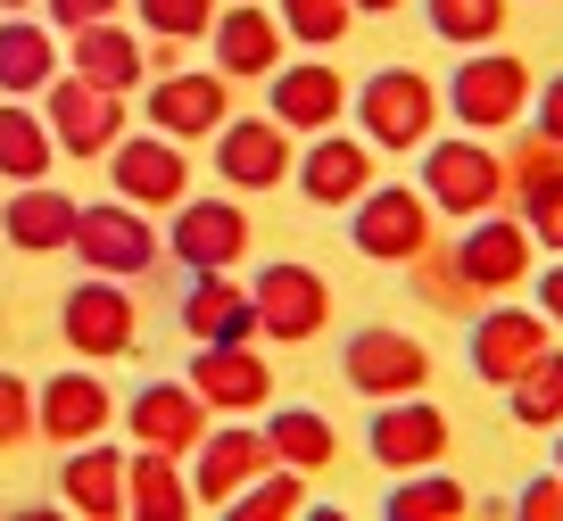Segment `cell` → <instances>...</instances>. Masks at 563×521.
Returning <instances> with one entry per match:
<instances>
[{"instance_id": "obj_20", "label": "cell", "mask_w": 563, "mask_h": 521, "mask_svg": "<svg viewBox=\"0 0 563 521\" xmlns=\"http://www.w3.org/2000/svg\"><path fill=\"white\" fill-rule=\"evenodd\" d=\"M290 182H299L316 208H356V199L373 191V141H340V124H332V133L307 141V157L290 166Z\"/></svg>"}, {"instance_id": "obj_27", "label": "cell", "mask_w": 563, "mask_h": 521, "mask_svg": "<svg viewBox=\"0 0 563 521\" xmlns=\"http://www.w3.org/2000/svg\"><path fill=\"white\" fill-rule=\"evenodd\" d=\"M58 497H67V513H84V521H117V513H124V455H117V447H100V439L67 447Z\"/></svg>"}, {"instance_id": "obj_43", "label": "cell", "mask_w": 563, "mask_h": 521, "mask_svg": "<svg viewBox=\"0 0 563 521\" xmlns=\"http://www.w3.org/2000/svg\"><path fill=\"white\" fill-rule=\"evenodd\" d=\"M530 117H539V141H555V149H563V75H547V84H539Z\"/></svg>"}, {"instance_id": "obj_6", "label": "cell", "mask_w": 563, "mask_h": 521, "mask_svg": "<svg viewBox=\"0 0 563 521\" xmlns=\"http://www.w3.org/2000/svg\"><path fill=\"white\" fill-rule=\"evenodd\" d=\"M58 331H67L75 356L100 365V356H124V347L141 340V307H133V290H124L117 274H91V281H75V290H67Z\"/></svg>"}, {"instance_id": "obj_21", "label": "cell", "mask_w": 563, "mask_h": 521, "mask_svg": "<svg viewBox=\"0 0 563 521\" xmlns=\"http://www.w3.org/2000/svg\"><path fill=\"white\" fill-rule=\"evenodd\" d=\"M34 422L51 447H84V439H100L117 422V398L100 389V373H58V381L34 389Z\"/></svg>"}, {"instance_id": "obj_37", "label": "cell", "mask_w": 563, "mask_h": 521, "mask_svg": "<svg viewBox=\"0 0 563 521\" xmlns=\"http://www.w3.org/2000/svg\"><path fill=\"white\" fill-rule=\"evenodd\" d=\"M514 199H522V232H530L539 248H555V257H563V166L514 182Z\"/></svg>"}, {"instance_id": "obj_18", "label": "cell", "mask_w": 563, "mask_h": 521, "mask_svg": "<svg viewBox=\"0 0 563 521\" xmlns=\"http://www.w3.org/2000/svg\"><path fill=\"white\" fill-rule=\"evenodd\" d=\"M191 389L208 414H257V406H274V365L249 340H224L191 356Z\"/></svg>"}, {"instance_id": "obj_17", "label": "cell", "mask_w": 563, "mask_h": 521, "mask_svg": "<svg viewBox=\"0 0 563 521\" xmlns=\"http://www.w3.org/2000/svg\"><path fill=\"white\" fill-rule=\"evenodd\" d=\"M448 257H456V274L473 281L481 298H506L514 281H530V232L514 224V215H473V224H464V241L448 248Z\"/></svg>"}, {"instance_id": "obj_9", "label": "cell", "mask_w": 563, "mask_h": 521, "mask_svg": "<svg viewBox=\"0 0 563 521\" xmlns=\"http://www.w3.org/2000/svg\"><path fill=\"white\" fill-rule=\"evenodd\" d=\"M108 182H117L124 208H183L191 199V157H183V141L141 133L108 149Z\"/></svg>"}, {"instance_id": "obj_15", "label": "cell", "mask_w": 563, "mask_h": 521, "mask_svg": "<svg viewBox=\"0 0 563 521\" xmlns=\"http://www.w3.org/2000/svg\"><path fill=\"white\" fill-rule=\"evenodd\" d=\"M191 455H199V472H191V505H199V513H224V505L241 497V488L257 480L265 464H274L265 431H249V422H224V431H208Z\"/></svg>"}, {"instance_id": "obj_36", "label": "cell", "mask_w": 563, "mask_h": 521, "mask_svg": "<svg viewBox=\"0 0 563 521\" xmlns=\"http://www.w3.org/2000/svg\"><path fill=\"white\" fill-rule=\"evenodd\" d=\"M356 25L349 0H282V34L307 42V51H340V34Z\"/></svg>"}, {"instance_id": "obj_35", "label": "cell", "mask_w": 563, "mask_h": 521, "mask_svg": "<svg viewBox=\"0 0 563 521\" xmlns=\"http://www.w3.org/2000/svg\"><path fill=\"white\" fill-rule=\"evenodd\" d=\"M431 9V34L440 42H456V51H489L497 34H506V0H422Z\"/></svg>"}, {"instance_id": "obj_11", "label": "cell", "mask_w": 563, "mask_h": 521, "mask_svg": "<svg viewBox=\"0 0 563 521\" xmlns=\"http://www.w3.org/2000/svg\"><path fill=\"white\" fill-rule=\"evenodd\" d=\"M166 257H175L183 274H232V265L249 257V208H232V199H199V208H175Z\"/></svg>"}, {"instance_id": "obj_22", "label": "cell", "mask_w": 563, "mask_h": 521, "mask_svg": "<svg viewBox=\"0 0 563 521\" xmlns=\"http://www.w3.org/2000/svg\"><path fill=\"white\" fill-rule=\"evenodd\" d=\"M133 447H166V455H191L199 439H208V406H199L191 381H150L133 406Z\"/></svg>"}, {"instance_id": "obj_1", "label": "cell", "mask_w": 563, "mask_h": 521, "mask_svg": "<svg viewBox=\"0 0 563 521\" xmlns=\"http://www.w3.org/2000/svg\"><path fill=\"white\" fill-rule=\"evenodd\" d=\"M349 241H356V257H373V265H415L422 248L440 241V208L422 191H406V182H373L349 208Z\"/></svg>"}, {"instance_id": "obj_19", "label": "cell", "mask_w": 563, "mask_h": 521, "mask_svg": "<svg viewBox=\"0 0 563 521\" xmlns=\"http://www.w3.org/2000/svg\"><path fill=\"white\" fill-rule=\"evenodd\" d=\"M265 117H274L282 133H332V124L349 117V84H340L323 58L282 67V75H265Z\"/></svg>"}, {"instance_id": "obj_3", "label": "cell", "mask_w": 563, "mask_h": 521, "mask_svg": "<svg viewBox=\"0 0 563 521\" xmlns=\"http://www.w3.org/2000/svg\"><path fill=\"white\" fill-rule=\"evenodd\" d=\"M356 124H365L373 149H422L431 124H440V84L415 75V67L365 75V91H356Z\"/></svg>"}, {"instance_id": "obj_4", "label": "cell", "mask_w": 563, "mask_h": 521, "mask_svg": "<svg viewBox=\"0 0 563 521\" xmlns=\"http://www.w3.org/2000/svg\"><path fill=\"white\" fill-rule=\"evenodd\" d=\"M440 108L464 124V133H506L514 117L530 108V67L506 51H464L456 84L440 91Z\"/></svg>"}, {"instance_id": "obj_34", "label": "cell", "mask_w": 563, "mask_h": 521, "mask_svg": "<svg viewBox=\"0 0 563 521\" xmlns=\"http://www.w3.org/2000/svg\"><path fill=\"white\" fill-rule=\"evenodd\" d=\"M464 505H473V497H464V480H448V472L422 464L415 480H398V488L382 497V513H389V521H456Z\"/></svg>"}, {"instance_id": "obj_39", "label": "cell", "mask_w": 563, "mask_h": 521, "mask_svg": "<svg viewBox=\"0 0 563 521\" xmlns=\"http://www.w3.org/2000/svg\"><path fill=\"white\" fill-rule=\"evenodd\" d=\"M133 9L158 42H199L216 25V0H133Z\"/></svg>"}, {"instance_id": "obj_14", "label": "cell", "mask_w": 563, "mask_h": 521, "mask_svg": "<svg viewBox=\"0 0 563 521\" xmlns=\"http://www.w3.org/2000/svg\"><path fill=\"white\" fill-rule=\"evenodd\" d=\"M232 117V75H158L150 84V133L166 141H216Z\"/></svg>"}, {"instance_id": "obj_10", "label": "cell", "mask_w": 563, "mask_h": 521, "mask_svg": "<svg viewBox=\"0 0 563 521\" xmlns=\"http://www.w3.org/2000/svg\"><path fill=\"white\" fill-rule=\"evenodd\" d=\"M448 439H456V431H448L440 406H422V389H415V398H382V406H373V422H365V447H373V464H382V472L440 464Z\"/></svg>"}, {"instance_id": "obj_2", "label": "cell", "mask_w": 563, "mask_h": 521, "mask_svg": "<svg viewBox=\"0 0 563 521\" xmlns=\"http://www.w3.org/2000/svg\"><path fill=\"white\" fill-rule=\"evenodd\" d=\"M422 199L440 215H489L506 208V157L489 149V141H422Z\"/></svg>"}, {"instance_id": "obj_13", "label": "cell", "mask_w": 563, "mask_h": 521, "mask_svg": "<svg viewBox=\"0 0 563 521\" xmlns=\"http://www.w3.org/2000/svg\"><path fill=\"white\" fill-rule=\"evenodd\" d=\"M75 257L91 274H150L166 257V241L141 224V208L117 199V208H75Z\"/></svg>"}, {"instance_id": "obj_8", "label": "cell", "mask_w": 563, "mask_h": 521, "mask_svg": "<svg viewBox=\"0 0 563 521\" xmlns=\"http://www.w3.org/2000/svg\"><path fill=\"white\" fill-rule=\"evenodd\" d=\"M249 298H257V331L282 340V347L323 340V323H332V290H323L316 265H265V274L249 281Z\"/></svg>"}, {"instance_id": "obj_12", "label": "cell", "mask_w": 563, "mask_h": 521, "mask_svg": "<svg viewBox=\"0 0 563 521\" xmlns=\"http://www.w3.org/2000/svg\"><path fill=\"white\" fill-rule=\"evenodd\" d=\"M547 331H555V323H547L539 307H481L473 314V373L489 389H506L514 373H530L547 347H555Z\"/></svg>"}, {"instance_id": "obj_41", "label": "cell", "mask_w": 563, "mask_h": 521, "mask_svg": "<svg viewBox=\"0 0 563 521\" xmlns=\"http://www.w3.org/2000/svg\"><path fill=\"white\" fill-rule=\"evenodd\" d=\"M514 513L522 521H563V472H539V480L514 497Z\"/></svg>"}, {"instance_id": "obj_7", "label": "cell", "mask_w": 563, "mask_h": 521, "mask_svg": "<svg viewBox=\"0 0 563 521\" xmlns=\"http://www.w3.org/2000/svg\"><path fill=\"white\" fill-rule=\"evenodd\" d=\"M42 124H51V141L67 157H108L124 141V91H100L84 84V75H51V91H42Z\"/></svg>"}, {"instance_id": "obj_45", "label": "cell", "mask_w": 563, "mask_h": 521, "mask_svg": "<svg viewBox=\"0 0 563 521\" xmlns=\"http://www.w3.org/2000/svg\"><path fill=\"white\" fill-rule=\"evenodd\" d=\"M356 18H389V9H406V0H349Z\"/></svg>"}, {"instance_id": "obj_44", "label": "cell", "mask_w": 563, "mask_h": 521, "mask_svg": "<svg viewBox=\"0 0 563 521\" xmlns=\"http://www.w3.org/2000/svg\"><path fill=\"white\" fill-rule=\"evenodd\" d=\"M530 290H539V314H547V323L563 331V257L547 265V274H530Z\"/></svg>"}, {"instance_id": "obj_42", "label": "cell", "mask_w": 563, "mask_h": 521, "mask_svg": "<svg viewBox=\"0 0 563 521\" xmlns=\"http://www.w3.org/2000/svg\"><path fill=\"white\" fill-rule=\"evenodd\" d=\"M124 0H51V25H67V34H84V25H108Z\"/></svg>"}, {"instance_id": "obj_29", "label": "cell", "mask_w": 563, "mask_h": 521, "mask_svg": "<svg viewBox=\"0 0 563 521\" xmlns=\"http://www.w3.org/2000/svg\"><path fill=\"white\" fill-rule=\"evenodd\" d=\"M265 447H274V464H290V472H332L340 464V431L316 414V406H274V414H265Z\"/></svg>"}, {"instance_id": "obj_5", "label": "cell", "mask_w": 563, "mask_h": 521, "mask_svg": "<svg viewBox=\"0 0 563 521\" xmlns=\"http://www.w3.org/2000/svg\"><path fill=\"white\" fill-rule=\"evenodd\" d=\"M340 381L356 389V398H415L422 381H431V347L422 340H406V331H389V323H365L349 347H340Z\"/></svg>"}, {"instance_id": "obj_38", "label": "cell", "mask_w": 563, "mask_h": 521, "mask_svg": "<svg viewBox=\"0 0 563 521\" xmlns=\"http://www.w3.org/2000/svg\"><path fill=\"white\" fill-rule=\"evenodd\" d=\"M415 265H422V274H415V290H422V298H431V307H448V314H473V307H481V290H473V281H464V274H456V257H448V248H440V241L422 248V257H415Z\"/></svg>"}, {"instance_id": "obj_46", "label": "cell", "mask_w": 563, "mask_h": 521, "mask_svg": "<svg viewBox=\"0 0 563 521\" xmlns=\"http://www.w3.org/2000/svg\"><path fill=\"white\" fill-rule=\"evenodd\" d=\"M555 472H563V422H555Z\"/></svg>"}, {"instance_id": "obj_26", "label": "cell", "mask_w": 563, "mask_h": 521, "mask_svg": "<svg viewBox=\"0 0 563 521\" xmlns=\"http://www.w3.org/2000/svg\"><path fill=\"white\" fill-rule=\"evenodd\" d=\"M124 513H133V521H183V513H199L183 455H166V447L124 455Z\"/></svg>"}, {"instance_id": "obj_32", "label": "cell", "mask_w": 563, "mask_h": 521, "mask_svg": "<svg viewBox=\"0 0 563 521\" xmlns=\"http://www.w3.org/2000/svg\"><path fill=\"white\" fill-rule=\"evenodd\" d=\"M506 398H514V422H522V431H555L563 422V347H547L530 373H514Z\"/></svg>"}, {"instance_id": "obj_28", "label": "cell", "mask_w": 563, "mask_h": 521, "mask_svg": "<svg viewBox=\"0 0 563 521\" xmlns=\"http://www.w3.org/2000/svg\"><path fill=\"white\" fill-rule=\"evenodd\" d=\"M67 75H84V84H100V91H133V75H150V51L108 18V25L67 34Z\"/></svg>"}, {"instance_id": "obj_47", "label": "cell", "mask_w": 563, "mask_h": 521, "mask_svg": "<svg viewBox=\"0 0 563 521\" xmlns=\"http://www.w3.org/2000/svg\"><path fill=\"white\" fill-rule=\"evenodd\" d=\"M0 9H34V0H0Z\"/></svg>"}, {"instance_id": "obj_23", "label": "cell", "mask_w": 563, "mask_h": 521, "mask_svg": "<svg viewBox=\"0 0 563 521\" xmlns=\"http://www.w3.org/2000/svg\"><path fill=\"white\" fill-rule=\"evenodd\" d=\"M282 18H265V9H216V25H208V51H216V75H282Z\"/></svg>"}, {"instance_id": "obj_24", "label": "cell", "mask_w": 563, "mask_h": 521, "mask_svg": "<svg viewBox=\"0 0 563 521\" xmlns=\"http://www.w3.org/2000/svg\"><path fill=\"white\" fill-rule=\"evenodd\" d=\"M75 208L84 199L51 191V182H18V199H0V232L25 257H51V248H75Z\"/></svg>"}, {"instance_id": "obj_33", "label": "cell", "mask_w": 563, "mask_h": 521, "mask_svg": "<svg viewBox=\"0 0 563 521\" xmlns=\"http://www.w3.org/2000/svg\"><path fill=\"white\" fill-rule=\"evenodd\" d=\"M232 521H299L307 513V472H290V464H265L257 480L241 488V497L224 505Z\"/></svg>"}, {"instance_id": "obj_30", "label": "cell", "mask_w": 563, "mask_h": 521, "mask_svg": "<svg viewBox=\"0 0 563 521\" xmlns=\"http://www.w3.org/2000/svg\"><path fill=\"white\" fill-rule=\"evenodd\" d=\"M51 75H58L51 25L9 18V25H0V91H9V100H25V91H51Z\"/></svg>"}, {"instance_id": "obj_25", "label": "cell", "mask_w": 563, "mask_h": 521, "mask_svg": "<svg viewBox=\"0 0 563 521\" xmlns=\"http://www.w3.org/2000/svg\"><path fill=\"white\" fill-rule=\"evenodd\" d=\"M183 331H191L199 347L257 340V298H249V281H232V274H199V281H191V298H183Z\"/></svg>"}, {"instance_id": "obj_40", "label": "cell", "mask_w": 563, "mask_h": 521, "mask_svg": "<svg viewBox=\"0 0 563 521\" xmlns=\"http://www.w3.org/2000/svg\"><path fill=\"white\" fill-rule=\"evenodd\" d=\"M34 431H42V422H34V389H25L18 373H0V455L25 447Z\"/></svg>"}, {"instance_id": "obj_31", "label": "cell", "mask_w": 563, "mask_h": 521, "mask_svg": "<svg viewBox=\"0 0 563 521\" xmlns=\"http://www.w3.org/2000/svg\"><path fill=\"white\" fill-rule=\"evenodd\" d=\"M51 166H58V141H51V124L34 117V108H0V182H51Z\"/></svg>"}, {"instance_id": "obj_16", "label": "cell", "mask_w": 563, "mask_h": 521, "mask_svg": "<svg viewBox=\"0 0 563 521\" xmlns=\"http://www.w3.org/2000/svg\"><path fill=\"white\" fill-rule=\"evenodd\" d=\"M290 133H282L274 117H224V133H216V174H224L232 191H282L290 182Z\"/></svg>"}]
</instances>
